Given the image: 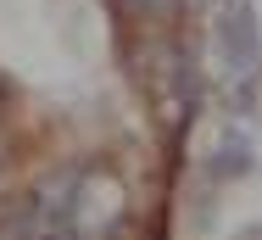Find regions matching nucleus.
Masks as SVG:
<instances>
[{"mask_svg":"<svg viewBox=\"0 0 262 240\" xmlns=\"http://www.w3.org/2000/svg\"><path fill=\"white\" fill-rule=\"evenodd\" d=\"M257 62H262V23H257V11L240 0V6L223 17V67H229L234 78H251Z\"/></svg>","mask_w":262,"mask_h":240,"instance_id":"1","label":"nucleus"}]
</instances>
